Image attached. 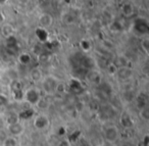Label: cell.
<instances>
[{"label": "cell", "instance_id": "1", "mask_svg": "<svg viewBox=\"0 0 149 146\" xmlns=\"http://www.w3.org/2000/svg\"><path fill=\"white\" fill-rule=\"evenodd\" d=\"M58 82L59 81L53 76H47L45 78H43V80H42V89H43L44 93L47 95H50L55 92Z\"/></svg>", "mask_w": 149, "mask_h": 146}, {"label": "cell", "instance_id": "2", "mask_svg": "<svg viewBox=\"0 0 149 146\" xmlns=\"http://www.w3.org/2000/svg\"><path fill=\"white\" fill-rule=\"evenodd\" d=\"M41 98V93L37 88L28 89L27 91H25V94H24V100H26L31 105H36Z\"/></svg>", "mask_w": 149, "mask_h": 146}, {"label": "cell", "instance_id": "3", "mask_svg": "<svg viewBox=\"0 0 149 146\" xmlns=\"http://www.w3.org/2000/svg\"><path fill=\"white\" fill-rule=\"evenodd\" d=\"M104 139L107 143L113 144L114 142H116V140L118 139V136H120V132L116 126H109L104 130Z\"/></svg>", "mask_w": 149, "mask_h": 146}, {"label": "cell", "instance_id": "4", "mask_svg": "<svg viewBox=\"0 0 149 146\" xmlns=\"http://www.w3.org/2000/svg\"><path fill=\"white\" fill-rule=\"evenodd\" d=\"M85 78L90 84L98 85V86L101 84L102 76H101V74H100V72H98V71H96V70L87 71V73L85 74Z\"/></svg>", "mask_w": 149, "mask_h": 146}, {"label": "cell", "instance_id": "5", "mask_svg": "<svg viewBox=\"0 0 149 146\" xmlns=\"http://www.w3.org/2000/svg\"><path fill=\"white\" fill-rule=\"evenodd\" d=\"M49 124H50L49 119L45 115H39L34 119V127L37 130L47 129Z\"/></svg>", "mask_w": 149, "mask_h": 146}, {"label": "cell", "instance_id": "6", "mask_svg": "<svg viewBox=\"0 0 149 146\" xmlns=\"http://www.w3.org/2000/svg\"><path fill=\"white\" fill-rule=\"evenodd\" d=\"M118 77V79L122 81H127L130 80L133 77V70L130 68V66H124V68H120L116 71V74Z\"/></svg>", "mask_w": 149, "mask_h": 146}, {"label": "cell", "instance_id": "7", "mask_svg": "<svg viewBox=\"0 0 149 146\" xmlns=\"http://www.w3.org/2000/svg\"><path fill=\"white\" fill-rule=\"evenodd\" d=\"M53 17L49 13H43L39 17V25L40 28H42V29H47V28L51 27L53 25Z\"/></svg>", "mask_w": 149, "mask_h": 146}, {"label": "cell", "instance_id": "8", "mask_svg": "<svg viewBox=\"0 0 149 146\" xmlns=\"http://www.w3.org/2000/svg\"><path fill=\"white\" fill-rule=\"evenodd\" d=\"M68 87H70V90H72L74 93H76V94H81V93L84 91L83 84H82L81 81L77 78L70 79V82H68Z\"/></svg>", "mask_w": 149, "mask_h": 146}, {"label": "cell", "instance_id": "9", "mask_svg": "<svg viewBox=\"0 0 149 146\" xmlns=\"http://www.w3.org/2000/svg\"><path fill=\"white\" fill-rule=\"evenodd\" d=\"M82 68H85L86 71L95 70L96 66V60L92 56H84L81 60Z\"/></svg>", "mask_w": 149, "mask_h": 146}, {"label": "cell", "instance_id": "10", "mask_svg": "<svg viewBox=\"0 0 149 146\" xmlns=\"http://www.w3.org/2000/svg\"><path fill=\"white\" fill-rule=\"evenodd\" d=\"M24 130H25V128H24V126L22 125L21 123L7 126V131H8V133L10 134L13 137L22 135V134L24 133Z\"/></svg>", "mask_w": 149, "mask_h": 146}, {"label": "cell", "instance_id": "11", "mask_svg": "<svg viewBox=\"0 0 149 146\" xmlns=\"http://www.w3.org/2000/svg\"><path fill=\"white\" fill-rule=\"evenodd\" d=\"M30 77H31L33 82H35V83L40 82V81L43 80V72L41 71V68H34L33 70L30 72Z\"/></svg>", "mask_w": 149, "mask_h": 146}, {"label": "cell", "instance_id": "12", "mask_svg": "<svg viewBox=\"0 0 149 146\" xmlns=\"http://www.w3.org/2000/svg\"><path fill=\"white\" fill-rule=\"evenodd\" d=\"M120 123L124 128H132L134 122H133L132 117H130V115H129V113L124 112L122 115V117H120Z\"/></svg>", "mask_w": 149, "mask_h": 146}, {"label": "cell", "instance_id": "13", "mask_svg": "<svg viewBox=\"0 0 149 146\" xmlns=\"http://www.w3.org/2000/svg\"><path fill=\"white\" fill-rule=\"evenodd\" d=\"M120 10H122V13L125 15V17H131V15H134V5L132 4V3H129V2H126L124 3V4L122 5V7H120Z\"/></svg>", "mask_w": 149, "mask_h": 146}, {"label": "cell", "instance_id": "14", "mask_svg": "<svg viewBox=\"0 0 149 146\" xmlns=\"http://www.w3.org/2000/svg\"><path fill=\"white\" fill-rule=\"evenodd\" d=\"M13 32H15V29H13V25H10V24H4L1 27V34L6 39L11 37V36H13Z\"/></svg>", "mask_w": 149, "mask_h": 146}, {"label": "cell", "instance_id": "15", "mask_svg": "<svg viewBox=\"0 0 149 146\" xmlns=\"http://www.w3.org/2000/svg\"><path fill=\"white\" fill-rule=\"evenodd\" d=\"M5 124L7 126H10V125H15V124L19 123V113L17 112H11L10 115H7V117L4 119Z\"/></svg>", "mask_w": 149, "mask_h": 146}, {"label": "cell", "instance_id": "16", "mask_svg": "<svg viewBox=\"0 0 149 146\" xmlns=\"http://www.w3.org/2000/svg\"><path fill=\"white\" fill-rule=\"evenodd\" d=\"M17 59H19V64H23V66H27V64H29L30 62L32 61L31 55H30L28 52H23V53H21L19 55V57H17Z\"/></svg>", "mask_w": 149, "mask_h": 146}, {"label": "cell", "instance_id": "17", "mask_svg": "<svg viewBox=\"0 0 149 146\" xmlns=\"http://www.w3.org/2000/svg\"><path fill=\"white\" fill-rule=\"evenodd\" d=\"M127 64H128V59H127L125 56L120 55V56H118L114 60V62H112L114 66L116 68H124V66H127Z\"/></svg>", "mask_w": 149, "mask_h": 146}, {"label": "cell", "instance_id": "18", "mask_svg": "<svg viewBox=\"0 0 149 146\" xmlns=\"http://www.w3.org/2000/svg\"><path fill=\"white\" fill-rule=\"evenodd\" d=\"M135 29H136V31L138 32V33L140 34H147L148 33V24H147V22H141L140 24H137L136 26H135Z\"/></svg>", "mask_w": 149, "mask_h": 146}, {"label": "cell", "instance_id": "19", "mask_svg": "<svg viewBox=\"0 0 149 146\" xmlns=\"http://www.w3.org/2000/svg\"><path fill=\"white\" fill-rule=\"evenodd\" d=\"M101 112L105 117H111L114 113V108L111 105H103L101 106Z\"/></svg>", "mask_w": 149, "mask_h": 146}, {"label": "cell", "instance_id": "20", "mask_svg": "<svg viewBox=\"0 0 149 146\" xmlns=\"http://www.w3.org/2000/svg\"><path fill=\"white\" fill-rule=\"evenodd\" d=\"M36 36H37V38L40 40V41L45 42L46 40H47V38H48V33H47V31H46L45 29L38 28V29L36 30Z\"/></svg>", "mask_w": 149, "mask_h": 146}, {"label": "cell", "instance_id": "21", "mask_svg": "<svg viewBox=\"0 0 149 146\" xmlns=\"http://www.w3.org/2000/svg\"><path fill=\"white\" fill-rule=\"evenodd\" d=\"M10 88H11V91H13V92L21 91V90H23V84H22V82L19 80V79H15V80L11 81Z\"/></svg>", "mask_w": 149, "mask_h": 146}, {"label": "cell", "instance_id": "22", "mask_svg": "<svg viewBox=\"0 0 149 146\" xmlns=\"http://www.w3.org/2000/svg\"><path fill=\"white\" fill-rule=\"evenodd\" d=\"M109 29H110V31L114 32V33L120 32L123 30V25H122V23L118 21H112L111 23L109 24Z\"/></svg>", "mask_w": 149, "mask_h": 146}, {"label": "cell", "instance_id": "23", "mask_svg": "<svg viewBox=\"0 0 149 146\" xmlns=\"http://www.w3.org/2000/svg\"><path fill=\"white\" fill-rule=\"evenodd\" d=\"M34 117V110L33 109H27L19 113V119H30Z\"/></svg>", "mask_w": 149, "mask_h": 146}, {"label": "cell", "instance_id": "24", "mask_svg": "<svg viewBox=\"0 0 149 146\" xmlns=\"http://www.w3.org/2000/svg\"><path fill=\"white\" fill-rule=\"evenodd\" d=\"M2 146H17V138L13 137V136H8L2 143Z\"/></svg>", "mask_w": 149, "mask_h": 146}, {"label": "cell", "instance_id": "25", "mask_svg": "<svg viewBox=\"0 0 149 146\" xmlns=\"http://www.w3.org/2000/svg\"><path fill=\"white\" fill-rule=\"evenodd\" d=\"M141 48L144 51V53L146 55L149 54V38H144V39L141 41Z\"/></svg>", "mask_w": 149, "mask_h": 146}, {"label": "cell", "instance_id": "26", "mask_svg": "<svg viewBox=\"0 0 149 146\" xmlns=\"http://www.w3.org/2000/svg\"><path fill=\"white\" fill-rule=\"evenodd\" d=\"M62 22H63L65 25H72L74 22V15H72L70 13H64V15H62Z\"/></svg>", "mask_w": 149, "mask_h": 146}, {"label": "cell", "instance_id": "27", "mask_svg": "<svg viewBox=\"0 0 149 146\" xmlns=\"http://www.w3.org/2000/svg\"><path fill=\"white\" fill-rule=\"evenodd\" d=\"M36 106H37L39 109H43V110H45V109H47L48 107H49V103H48V101L46 100L45 98H41L39 101H38V103L36 104Z\"/></svg>", "mask_w": 149, "mask_h": 146}, {"label": "cell", "instance_id": "28", "mask_svg": "<svg viewBox=\"0 0 149 146\" xmlns=\"http://www.w3.org/2000/svg\"><path fill=\"white\" fill-rule=\"evenodd\" d=\"M137 107L139 109H143L145 107H147V100L144 98V97H139L138 100H137Z\"/></svg>", "mask_w": 149, "mask_h": 146}, {"label": "cell", "instance_id": "29", "mask_svg": "<svg viewBox=\"0 0 149 146\" xmlns=\"http://www.w3.org/2000/svg\"><path fill=\"white\" fill-rule=\"evenodd\" d=\"M24 94H25V92H24L23 90L17 91V92H13V98H15V100H17V101H22V100H24Z\"/></svg>", "mask_w": 149, "mask_h": 146}, {"label": "cell", "instance_id": "30", "mask_svg": "<svg viewBox=\"0 0 149 146\" xmlns=\"http://www.w3.org/2000/svg\"><path fill=\"white\" fill-rule=\"evenodd\" d=\"M80 45H81V48L84 51H89L91 49V44H90V42L88 40H82Z\"/></svg>", "mask_w": 149, "mask_h": 146}, {"label": "cell", "instance_id": "31", "mask_svg": "<svg viewBox=\"0 0 149 146\" xmlns=\"http://www.w3.org/2000/svg\"><path fill=\"white\" fill-rule=\"evenodd\" d=\"M140 115H141V117H142L143 119L147 121V119H149V109H148V107H145V108L141 109V110H140Z\"/></svg>", "mask_w": 149, "mask_h": 146}, {"label": "cell", "instance_id": "32", "mask_svg": "<svg viewBox=\"0 0 149 146\" xmlns=\"http://www.w3.org/2000/svg\"><path fill=\"white\" fill-rule=\"evenodd\" d=\"M65 90H66L65 84H64V83H61V82H58L57 86H56V89H55L56 92L63 93V92H65Z\"/></svg>", "mask_w": 149, "mask_h": 146}, {"label": "cell", "instance_id": "33", "mask_svg": "<svg viewBox=\"0 0 149 146\" xmlns=\"http://www.w3.org/2000/svg\"><path fill=\"white\" fill-rule=\"evenodd\" d=\"M8 103V97L4 94H0V106H6Z\"/></svg>", "mask_w": 149, "mask_h": 146}, {"label": "cell", "instance_id": "34", "mask_svg": "<svg viewBox=\"0 0 149 146\" xmlns=\"http://www.w3.org/2000/svg\"><path fill=\"white\" fill-rule=\"evenodd\" d=\"M8 137V135H7V132L5 131V130H0V143H3L4 142V140L6 139V138Z\"/></svg>", "mask_w": 149, "mask_h": 146}, {"label": "cell", "instance_id": "35", "mask_svg": "<svg viewBox=\"0 0 149 146\" xmlns=\"http://www.w3.org/2000/svg\"><path fill=\"white\" fill-rule=\"evenodd\" d=\"M107 71H108V73H109L110 75H116L118 68H116L112 64H108V66H107Z\"/></svg>", "mask_w": 149, "mask_h": 146}, {"label": "cell", "instance_id": "36", "mask_svg": "<svg viewBox=\"0 0 149 146\" xmlns=\"http://www.w3.org/2000/svg\"><path fill=\"white\" fill-rule=\"evenodd\" d=\"M57 146H72V144L68 139H62L57 143Z\"/></svg>", "mask_w": 149, "mask_h": 146}, {"label": "cell", "instance_id": "37", "mask_svg": "<svg viewBox=\"0 0 149 146\" xmlns=\"http://www.w3.org/2000/svg\"><path fill=\"white\" fill-rule=\"evenodd\" d=\"M7 43H8V45L10 46V47H13V46L15 45V43H17V39H15L13 36H11V37L7 38Z\"/></svg>", "mask_w": 149, "mask_h": 146}, {"label": "cell", "instance_id": "38", "mask_svg": "<svg viewBox=\"0 0 149 146\" xmlns=\"http://www.w3.org/2000/svg\"><path fill=\"white\" fill-rule=\"evenodd\" d=\"M5 126V121L3 119V117L0 115V130H2Z\"/></svg>", "mask_w": 149, "mask_h": 146}, {"label": "cell", "instance_id": "39", "mask_svg": "<svg viewBox=\"0 0 149 146\" xmlns=\"http://www.w3.org/2000/svg\"><path fill=\"white\" fill-rule=\"evenodd\" d=\"M63 133H64V129H63V127H60V128H59V130H58V135L62 136V135H63Z\"/></svg>", "mask_w": 149, "mask_h": 146}, {"label": "cell", "instance_id": "40", "mask_svg": "<svg viewBox=\"0 0 149 146\" xmlns=\"http://www.w3.org/2000/svg\"><path fill=\"white\" fill-rule=\"evenodd\" d=\"M79 146H90V144L87 143L86 141H83V142H81V144H80Z\"/></svg>", "mask_w": 149, "mask_h": 146}, {"label": "cell", "instance_id": "41", "mask_svg": "<svg viewBox=\"0 0 149 146\" xmlns=\"http://www.w3.org/2000/svg\"><path fill=\"white\" fill-rule=\"evenodd\" d=\"M102 146H112V144H104V145Z\"/></svg>", "mask_w": 149, "mask_h": 146}, {"label": "cell", "instance_id": "42", "mask_svg": "<svg viewBox=\"0 0 149 146\" xmlns=\"http://www.w3.org/2000/svg\"><path fill=\"white\" fill-rule=\"evenodd\" d=\"M122 146H130V145H128V144H124V145H122Z\"/></svg>", "mask_w": 149, "mask_h": 146}]
</instances>
